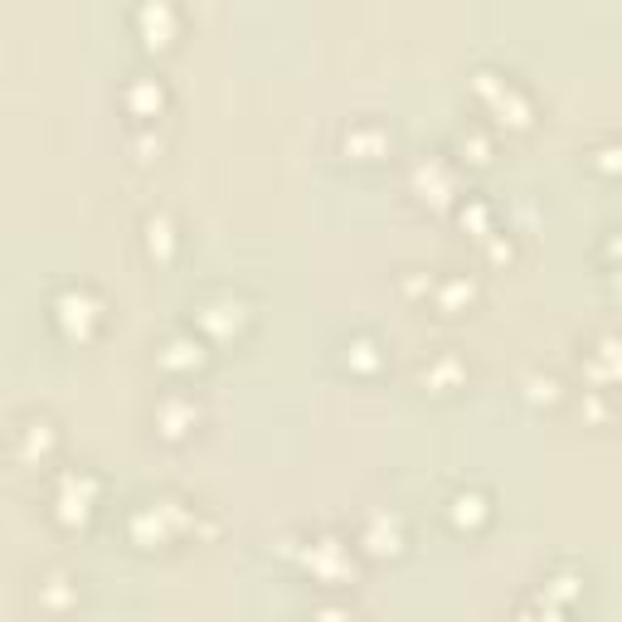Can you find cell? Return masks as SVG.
Masks as SVG:
<instances>
[{
  "mask_svg": "<svg viewBox=\"0 0 622 622\" xmlns=\"http://www.w3.org/2000/svg\"><path fill=\"white\" fill-rule=\"evenodd\" d=\"M340 350H346V355H340V365H346L350 375H360V379L379 375V365H385V355H379V340L365 336V331H360V336H350Z\"/></svg>",
  "mask_w": 622,
  "mask_h": 622,
  "instance_id": "9c48e42d",
  "label": "cell"
},
{
  "mask_svg": "<svg viewBox=\"0 0 622 622\" xmlns=\"http://www.w3.org/2000/svg\"><path fill=\"white\" fill-rule=\"evenodd\" d=\"M389 152H394V137H389L385 127H355V132H346L350 160H385Z\"/></svg>",
  "mask_w": 622,
  "mask_h": 622,
  "instance_id": "7c38bea8",
  "label": "cell"
},
{
  "mask_svg": "<svg viewBox=\"0 0 622 622\" xmlns=\"http://www.w3.org/2000/svg\"><path fill=\"white\" fill-rule=\"evenodd\" d=\"M316 622H360L355 613H346V608H321Z\"/></svg>",
  "mask_w": 622,
  "mask_h": 622,
  "instance_id": "e0dca14e",
  "label": "cell"
},
{
  "mask_svg": "<svg viewBox=\"0 0 622 622\" xmlns=\"http://www.w3.org/2000/svg\"><path fill=\"white\" fill-rule=\"evenodd\" d=\"M365 549L370 555H399L404 549V530H399V516H370V530H365Z\"/></svg>",
  "mask_w": 622,
  "mask_h": 622,
  "instance_id": "4fadbf2b",
  "label": "cell"
},
{
  "mask_svg": "<svg viewBox=\"0 0 622 622\" xmlns=\"http://www.w3.org/2000/svg\"><path fill=\"white\" fill-rule=\"evenodd\" d=\"M526 399L530 404H565V385L555 375H526Z\"/></svg>",
  "mask_w": 622,
  "mask_h": 622,
  "instance_id": "9a60e30c",
  "label": "cell"
},
{
  "mask_svg": "<svg viewBox=\"0 0 622 622\" xmlns=\"http://www.w3.org/2000/svg\"><path fill=\"white\" fill-rule=\"evenodd\" d=\"M49 316H54L59 336H64L68 346H88V340L103 331L107 307L93 287H59L54 302H49Z\"/></svg>",
  "mask_w": 622,
  "mask_h": 622,
  "instance_id": "7a4b0ae2",
  "label": "cell"
},
{
  "mask_svg": "<svg viewBox=\"0 0 622 622\" xmlns=\"http://www.w3.org/2000/svg\"><path fill=\"white\" fill-rule=\"evenodd\" d=\"M418 385L433 389V394H457V389L467 385V365L453 355V350H438L433 360L418 365Z\"/></svg>",
  "mask_w": 622,
  "mask_h": 622,
  "instance_id": "ba28073f",
  "label": "cell"
},
{
  "mask_svg": "<svg viewBox=\"0 0 622 622\" xmlns=\"http://www.w3.org/2000/svg\"><path fill=\"white\" fill-rule=\"evenodd\" d=\"M428 297L438 302L443 316H457V311H467L471 302H477V283H467V277H433Z\"/></svg>",
  "mask_w": 622,
  "mask_h": 622,
  "instance_id": "8fae6325",
  "label": "cell"
},
{
  "mask_svg": "<svg viewBox=\"0 0 622 622\" xmlns=\"http://www.w3.org/2000/svg\"><path fill=\"white\" fill-rule=\"evenodd\" d=\"M205 340L195 336V331H180V336H170V340H160V350H156V360H160V370H170V375H195L199 365H205Z\"/></svg>",
  "mask_w": 622,
  "mask_h": 622,
  "instance_id": "52a82bcc",
  "label": "cell"
},
{
  "mask_svg": "<svg viewBox=\"0 0 622 622\" xmlns=\"http://www.w3.org/2000/svg\"><path fill=\"white\" fill-rule=\"evenodd\" d=\"M98 501H103V481H98L93 471H64V477H59V496H54V516L64 520L68 530H78L93 520Z\"/></svg>",
  "mask_w": 622,
  "mask_h": 622,
  "instance_id": "3957f363",
  "label": "cell"
},
{
  "mask_svg": "<svg viewBox=\"0 0 622 622\" xmlns=\"http://www.w3.org/2000/svg\"><path fill=\"white\" fill-rule=\"evenodd\" d=\"M195 428H199L195 394H185V389H170V394L156 404V433L166 438V443H185Z\"/></svg>",
  "mask_w": 622,
  "mask_h": 622,
  "instance_id": "5b68a950",
  "label": "cell"
},
{
  "mask_svg": "<svg viewBox=\"0 0 622 622\" xmlns=\"http://www.w3.org/2000/svg\"><path fill=\"white\" fill-rule=\"evenodd\" d=\"M487 520H491V496L481 487H457L448 496V526L457 535H477V530H487Z\"/></svg>",
  "mask_w": 622,
  "mask_h": 622,
  "instance_id": "8992f818",
  "label": "cell"
},
{
  "mask_svg": "<svg viewBox=\"0 0 622 622\" xmlns=\"http://www.w3.org/2000/svg\"><path fill=\"white\" fill-rule=\"evenodd\" d=\"M457 219H463V229H467V224L477 229V238H491V234H496V229H491V209L481 205V199H467V205L457 209Z\"/></svg>",
  "mask_w": 622,
  "mask_h": 622,
  "instance_id": "2e32d148",
  "label": "cell"
},
{
  "mask_svg": "<svg viewBox=\"0 0 622 622\" xmlns=\"http://www.w3.org/2000/svg\"><path fill=\"white\" fill-rule=\"evenodd\" d=\"M142 234H146V258H152L156 268H166L170 258H176V248H180V238H176V224H170V215H146Z\"/></svg>",
  "mask_w": 622,
  "mask_h": 622,
  "instance_id": "30bf717a",
  "label": "cell"
},
{
  "mask_svg": "<svg viewBox=\"0 0 622 622\" xmlns=\"http://www.w3.org/2000/svg\"><path fill=\"white\" fill-rule=\"evenodd\" d=\"M54 448H59L54 418L29 414V418H20V424H15V457L25 467H44L49 457H54Z\"/></svg>",
  "mask_w": 622,
  "mask_h": 622,
  "instance_id": "277c9868",
  "label": "cell"
},
{
  "mask_svg": "<svg viewBox=\"0 0 622 622\" xmlns=\"http://www.w3.org/2000/svg\"><path fill=\"white\" fill-rule=\"evenodd\" d=\"M127 107H132V117H142V122H152V117L166 107V88L156 83V78H137L132 88H127Z\"/></svg>",
  "mask_w": 622,
  "mask_h": 622,
  "instance_id": "5bb4252c",
  "label": "cell"
},
{
  "mask_svg": "<svg viewBox=\"0 0 622 622\" xmlns=\"http://www.w3.org/2000/svg\"><path fill=\"white\" fill-rule=\"evenodd\" d=\"M248 326H254V302L238 293L205 297V302L195 307V321H190V331H195L205 346H234Z\"/></svg>",
  "mask_w": 622,
  "mask_h": 622,
  "instance_id": "6da1fadb",
  "label": "cell"
}]
</instances>
